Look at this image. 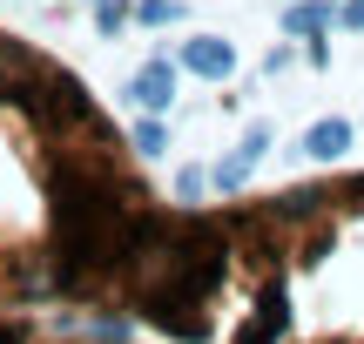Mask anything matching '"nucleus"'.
<instances>
[{"label": "nucleus", "instance_id": "nucleus-1", "mask_svg": "<svg viewBox=\"0 0 364 344\" xmlns=\"http://www.w3.org/2000/svg\"><path fill=\"white\" fill-rule=\"evenodd\" d=\"M7 102L21 108L41 135H75V129H88V122H95L88 88H81L68 68H54V61H34V68L7 88Z\"/></svg>", "mask_w": 364, "mask_h": 344}, {"label": "nucleus", "instance_id": "nucleus-2", "mask_svg": "<svg viewBox=\"0 0 364 344\" xmlns=\"http://www.w3.org/2000/svg\"><path fill=\"white\" fill-rule=\"evenodd\" d=\"M149 324H156V331H169L176 344H203V338H209L203 304H189V297H169V291L149 297Z\"/></svg>", "mask_w": 364, "mask_h": 344}, {"label": "nucleus", "instance_id": "nucleus-3", "mask_svg": "<svg viewBox=\"0 0 364 344\" xmlns=\"http://www.w3.org/2000/svg\"><path fill=\"white\" fill-rule=\"evenodd\" d=\"M176 68H189V75H203V81H230L236 75V48L223 34H196V41H182Z\"/></svg>", "mask_w": 364, "mask_h": 344}, {"label": "nucleus", "instance_id": "nucleus-4", "mask_svg": "<svg viewBox=\"0 0 364 344\" xmlns=\"http://www.w3.org/2000/svg\"><path fill=\"white\" fill-rule=\"evenodd\" d=\"M169 88H176V68H169V61H149V68H142V75H135V81H129V102H135V108H142V115H162V108H169V102H176V95H169Z\"/></svg>", "mask_w": 364, "mask_h": 344}, {"label": "nucleus", "instance_id": "nucleus-5", "mask_svg": "<svg viewBox=\"0 0 364 344\" xmlns=\"http://www.w3.org/2000/svg\"><path fill=\"white\" fill-rule=\"evenodd\" d=\"M344 149H351V122H311V129H304V142H297V156H311V162H338Z\"/></svg>", "mask_w": 364, "mask_h": 344}, {"label": "nucleus", "instance_id": "nucleus-6", "mask_svg": "<svg viewBox=\"0 0 364 344\" xmlns=\"http://www.w3.org/2000/svg\"><path fill=\"white\" fill-rule=\"evenodd\" d=\"M34 61H41V54L27 48V41L0 34V102H7V88H14V81H21V75H27V68H34Z\"/></svg>", "mask_w": 364, "mask_h": 344}, {"label": "nucleus", "instance_id": "nucleus-7", "mask_svg": "<svg viewBox=\"0 0 364 344\" xmlns=\"http://www.w3.org/2000/svg\"><path fill=\"white\" fill-rule=\"evenodd\" d=\"M331 21H338V14H331L324 0H297V7H284V34H304V41H311V34H324Z\"/></svg>", "mask_w": 364, "mask_h": 344}, {"label": "nucleus", "instance_id": "nucleus-8", "mask_svg": "<svg viewBox=\"0 0 364 344\" xmlns=\"http://www.w3.org/2000/svg\"><path fill=\"white\" fill-rule=\"evenodd\" d=\"M257 318L270 324L277 338L290 331V297H284V277H270V284H263V297H257Z\"/></svg>", "mask_w": 364, "mask_h": 344}, {"label": "nucleus", "instance_id": "nucleus-9", "mask_svg": "<svg viewBox=\"0 0 364 344\" xmlns=\"http://www.w3.org/2000/svg\"><path fill=\"white\" fill-rule=\"evenodd\" d=\"M129 21H135V27H176V21H182V7H176V0H135Z\"/></svg>", "mask_w": 364, "mask_h": 344}, {"label": "nucleus", "instance_id": "nucleus-10", "mask_svg": "<svg viewBox=\"0 0 364 344\" xmlns=\"http://www.w3.org/2000/svg\"><path fill=\"white\" fill-rule=\"evenodd\" d=\"M250 169H257V156H243V149H236V156L223 162V169L209 176V183H216V189H243V183H250Z\"/></svg>", "mask_w": 364, "mask_h": 344}, {"label": "nucleus", "instance_id": "nucleus-11", "mask_svg": "<svg viewBox=\"0 0 364 344\" xmlns=\"http://www.w3.org/2000/svg\"><path fill=\"white\" fill-rule=\"evenodd\" d=\"M135 149H142V162H156L162 149H169V142H162V122H156V115H149V122H135Z\"/></svg>", "mask_w": 364, "mask_h": 344}, {"label": "nucleus", "instance_id": "nucleus-12", "mask_svg": "<svg viewBox=\"0 0 364 344\" xmlns=\"http://www.w3.org/2000/svg\"><path fill=\"white\" fill-rule=\"evenodd\" d=\"M203 189H209V169H182V176H176V196H182V203H196Z\"/></svg>", "mask_w": 364, "mask_h": 344}, {"label": "nucleus", "instance_id": "nucleus-13", "mask_svg": "<svg viewBox=\"0 0 364 344\" xmlns=\"http://www.w3.org/2000/svg\"><path fill=\"white\" fill-rule=\"evenodd\" d=\"M230 344H277V331H270V324H263V318H257V324H243V331H236Z\"/></svg>", "mask_w": 364, "mask_h": 344}, {"label": "nucleus", "instance_id": "nucleus-14", "mask_svg": "<svg viewBox=\"0 0 364 344\" xmlns=\"http://www.w3.org/2000/svg\"><path fill=\"white\" fill-rule=\"evenodd\" d=\"M122 21H129V7H122V0H102V34H115Z\"/></svg>", "mask_w": 364, "mask_h": 344}, {"label": "nucleus", "instance_id": "nucleus-15", "mask_svg": "<svg viewBox=\"0 0 364 344\" xmlns=\"http://www.w3.org/2000/svg\"><path fill=\"white\" fill-rule=\"evenodd\" d=\"M338 21H344V27H364V0H344V7H338Z\"/></svg>", "mask_w": 364, "mask_h": 344}, {"label": "nucleus", "instance_id": "nucleus-16", "mask_svg": "<svg viewBox=\"0 0 364 344\" xmlns=\"http://www.w3.org/2000/svg\"><path fill=\"white\" fill-rule=\"evenodd\" d=\"M0 344H27V331L21 324H0Z\"/></svg>", "mask_w": 364, "mask_h": 344}]
</instances>
